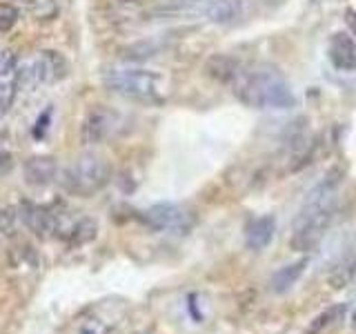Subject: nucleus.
Listing matches in <instances>:
<instances>
[{
    "instance_id": "nucleus-27",
    "label": "nucleus",
    "mask_w": 356,
    "mask_h": 334,
    "mask_svg": "<svg viewBox=\"0 0 356 334\" xmlns=\"http://www.w3.org/2000/svg\"><path fill=\"white\" fill-rule=\"evenodd\" d=\"M129 3H131V0H129Z\"/></svg>"
},
{
    "instance_id": "nucleus-1",
    "label": "nucleus",
    "mask_w": 356,
    "mask_h": 334,
    "mask_svg": "<svg viewBox=\"0 0 356 334\" xmlns=\"http://www.w3.org/2000/svg\"><path fill=\"white\" fill-rule=\"evenodd\" d=\"M343 176L345 174L341 167H332L307 192L303 205H300L294 218L292 237H289V248L294 252H312L325 237L334 218V209H337V196Z\"/></svg>"
},
{
    "instance_id": "nucleus-12",
    "label": "nucleus",
    "mask_w": 356,
    "mask_h": 334,
    "mask_svg": "<svg viewBox=\"0 0 356 334\" xmlns=\"http://www.w3.org/2000/svg\"><path fill=\"white\" fill-rule=\"evenodd\" d=\"M38 63V70H40V78H42V85H54V83H60L70 76V63L67 58L56 49H44L40 51V56L36 58Z\"/></svg>"
},
{
    "instance_id": "nucleus-3",
    "label": "nucleus",
    "mask_w": 356,
    "mask_h": 334,
    "mask_svg": "<svg viewBox=\"0 0 356 334\" xmlns=\"http://www.w3.org/2000/svg\"><path fill=\"white\" fill-rule=\"evenodd\" d=\"M103 85L118 96L134 100H156L161 89V76L140 67H109L103 72Z\"/></svg>"
},
{
    "instance_id": "nucleus-16",
    "label": "nucleus",
    "mask_w": 356,
    "mask_h": 334,
    "mask_svg": "<svg viewBox=\"0 0 356 334\" xmlns=\"http://www.w3.org/2000/svg\"><path fill=\"white\" fill-rule=\"evenodd\" d=\"M163 49V45L159 40H138V42H134L129 45V47L122 49L120 54V58L122 61H127V63H143V61H147V58H154L156 54H161Z\"/></svg>"
},
{
    "instance_id": "nucleus-7",
    "label": "nucleus",
    "mask_w": 356,
    "mask_h": 334,
    "mask_svg": "<svg viewBox=\"0 0 356 334\" xmlns=\"http://www.w3.org/2000/svg\"><path fill=\"white\" fill-rule=\"evenodd\" d=\"M18 92V58L11 49L0 51V118L14 107Z\"/></svg>"
},
{
    "instance_id": "nucleus-26",
    "label": "nucleus",
    "mask_w": 356,
    "mask_h": 334,
    "mask_svg": "<svg viewBox=\"0 0 356 334\" xmlns=\"http://www.w3.org/2000/svg\"><path fill=\"white\" fill-rule=\"evenodd\" d=\"M352 326L356 328V312H354V317H352Z\"/></svg>"
},
{
    "instance_id": "nucleus-19",
    "label": "nucleus",
    "mask_w": 356,
    "mask_h": 334,
    "mask_svg": "<svg viewBox=\"0 0 356 334\" xmlns=\"http://www.w3.org/2000/svg\"><path fill=\"white\" fill-rule=\"evenodd\" d=\"M96 234H98V223L94 218H81L72 225L67 239H70V243H74V245H83V243L94 241Z\"/></svg>"
},
{
    "instance_id": "nucleus-18",
    "label": "nucleus",
    "mask_w": 356,
    "mask_h": 334,
    "mask_svg": "<svg viewBox=\"0 0 356 334\" xmlns=\"http://www.w3.org/2000/svg\"><path fill=\"white\" fill-rule=\"evenodd\" d=\"M354 274H356V259H354V256H348V259H343V261L330 272V285H332L334 289L348 287V285L352 283Z\"/></svg>"
},
{
    "instance_id": "nucleus-4",
    "label": "nucleus",
    "mask_w": 356,
    "mask_h": 334,
    "mask_svg": "<svg viewBox=\"0 0 356 334\" xmlns=\"http://www.w3.org/2000/svg\"><path fill=\"white\" fill-rule=\"evenodd\" d=\"M111 178V167L105 159L94 154H85L76 159L60 174V183L70 194L76 196H94L100 192Z\"/></svg>"
},
{
    "instance_id": "nucleus-17",
    "label": "nucleus",
    "mask_w": 356,
    "mask_h": 334,
    "mask_svg": "<svg viewBox=\"0 0 356 334\" xmlns=\"http://www.w3.org/2000/svg\"><path fill=\"white\" fill-rule=\"evenodd\" d=\"M345 312H348V305H345V303L327 308L325 312H321V315L309 323V328H307L305 334H323L325 330H330L332 326H337L339 321H343Z\"/></svg>"
},
{
    "instance_id": "nucleus-22",
    "label": "nucleus",
    "mask_w": 356,
    "mask_h": 334,
    "mask_svg": "<svg viewBox=\"0 0 356 334\" xmlns=\"http://www.w3.org/2000/svg\"><path fill=\"white\" fill-rule=\"evenodd\" d=\"M345 22L350 25V29L356 33V11L350 7V9H345Z\"/></svg>"
},
{
    "instance_id": "nucleus-23",
    "label": "nucleus",
    "mask_w": 356,
    "mask_h": 334,
    "mask_svg": "<svg viewBox=\"0 0 356 334\" xmlns=\"http://www.w3.org/2000/svg\"><path fill=\"white\" fill-rule=\"evenodd\" d=\"M47 120H49V111H44V114L40 116V120H38V132H33V136H42V132L47 129Z\"/></svg>"
},
{
    "instance_id": "nucleus-13",
    "label": "nucleus",
    "mask_w": 356,
    "mask_h": 334,
    "mask_svg": "<svg viewBox=\"0 0 356 334\" xmlns=\"http://www.w3.org/2000/svg\"><path fill=\"white\" fill-rule=\"evenodd\" d=\"M274 232H276V218L272 214H263V216H256L248 230H245V243H248L250 250H265L267 245L272 243L274 239Z\"/></svg>"
},
{
    "instance_id": "nucleus-6",
    "label": "nucleus",
    "mask_w": 356,
    "mask_h": 334,
    "mask_svg": "<svg viewBox=\"0 0 356 334\" xmlns=\"http://www.w3.org/2000/svg\"><path fill=\"white\" fill-rule=\"evenodd\" d=\"M118 125H120V116L116 111L98 105L87 111V116L81 125V141L85 145H100L114 136Z\"/></svg>"
},
{
    "instance_id": "nucleus-15",
    "label": "nucleus",
    "mask_w": 356,
    "mask_h": 334,
    "mask_svg": "<svg viewBox=\"0 0 356 334\" xmlns=\"http://www.w3.org/2000/svg\"><path fill=\"white\" fill-rule=\"evenodd\" d=\"M205 16L214 25H229L243 16V0H209L205 5Z\"/></svg>"
},
{
    "instance_id": "nucleus-9",
    "label": "nucleus",
    "mask_w": 356,
    "mask_h": 334,
    "mask_svg": "<svg viewBox=\"0 0 356 334\" xmlns=\"http://www.w3.org/2000/svg\"><path fill=\"white\" fill-rule=\"evenodd\" d=\"M327 58L339 72L356 70V42L350 33H345V31L332 33L327 42Z\"/></svg>"
},
{
    "instance_id": "nucleus-25",
    "label": "nucleus",
    "mask_w": 356,
    "mask_h": 334,
    "mask_svg": "<svg viewBox=\"0 0 356 334\" xmlns=\"http://www.w3.org/2000/svg\"><path fill=\"white\" fill-rule=\"evenodd\" d=\"M81 334H96V332H94L92 328H83V330H81Z\"/></svg>"
},
{
    "instance_id": "nucleus-5",
    "label": "nucleus",
    "mask_w": 356,
    "mask_h": 334,
    "mask_svg": "<svg viewBox=\"0 0 356 334\" xmlns=\"http://www.w3.org/2000/svg\"><path fill=\"white\" fill-rule=\"evenodd\" d=\"M140 221L154 232L187 234L194 225V214L176 203H156L143 212Z\"/></svg>"
},
{
    "instance_id": "nucleus-14",
    "label": "nucleus",
    "mask_w": 356,
    "mask_h": 334,
    "mask_svg": "<svg viewBox=\"0 0 356 334\" xmlns=\"http://www.w3.org/2000/svg\"><path fill=\"white\" fill-rule=\"evenodd\" d=\"M305 267H307V259H298L294 263H287L283 267H278V270L270 278V289H272L274 294L289 292V289H292L298 283V278L303 276Z\"/></svg>"
},
{
    "instance_id": "nucleus-10",
    "label": "nucleus",
    "mask_w": 356,
    "mask_h": 334,
    "mask_svg": "<svg viewBox=\"0 0 356 334\" xmlns=\"http://www.w3.org/2000/svg\"><path fill=\"white\" fill-rule=\"evenodd\" d=\"M205 74L211 78L214 83L220 85H234L238 81L241 72V63L234 58L229 54H211L209 58L205 61Z\"/></svg>"
},
{
    "instance_id": "nucleus-2",
    "label": "nucleus",
    "mask_w": 356,
    "mask_h": 334,
    "mask_svg": "<svg viewBox=\"0 0 356 334\" xmlns=\"http://www.w3.org/2000/svg\"><path fill=\"white\" fill-rule=\"evenodd\" d=\"M234 94L252 109H292L296 105L292 87L278 72H243L234 83Z\"/></svg>"
},
{
    "instance_id": "nucleus-8",
    "label": "nucleus",
    "mask_w": 356,
    "mask_h": 334,
    "mask_svg": "<svg viewBox=\"0 0 356 334\" xmlns=\"http://www.w3.org/2000/svg\"><path fill=\"white\" fill-rule=\"evenodd\" d=\"M18 209H20L22 223H25L36 237H49V234H54V232H60V218L63 216L54 207L22 203Z\"/></svg>"
},
{
    "instance_id": "nucleus-20",
    "label": "nucleus",
    "mask_w": 356,
    "mask_h": 334,
    "mask_svg": "<svg viewBox=\"0 0 356 334\" xmlns=\"http://www.w3.org/2000/svg\"><path fill=\"white\" fill-rule=\"evenodd\" d=\"M18 221H22L18 207H3L0 209V234L3 237H14L18 230Z\"/></svg>"
},
{
    "instance_id": "nucleus-21",
    "label": "nucleus",
    "mask_w": 356,
    "mask_h": 334,
    "mask_svg": "<svg viewBox=\"0 0 356 334\" xmlns=\"http://www.w3.org/2000/svg\"><path fill=\"white\" fill-rule=\"evenodd\" d=\"M18 22V9L14 5L0 3V33H7Z\"/></svg>"
},
{
    "instance_id": "nucleus-24",
    "label": "nucleus",
    "mask_w": 356,
    "mask_h": 334,
    "mask_svg": "<svg viewBox=\"0 0 356 334\" xmlns=\"http://www.w3.org/2000/svg\"><path fill=\"white\" fill-rule=\"evenodd\" d=\"M172 5H194V3H200V0H170Z\"/></svg>"
},
{
    "instance_id": "nucleus-11",
    "label": "nucleus",
    "mask_w": 356,
    "mask_h": 334,
    "mask_svg": "<svg viewBox=\"0 0 356 334\" xmlns=\"http://www.w3.org/2000/svg\"><path fill=\"white\" fill-rule=\"evenodd\" d=\"M22 176L29 185H49L58 178V163L51 156H31L22 165Z\"/></svg>"
}]
</instances>
